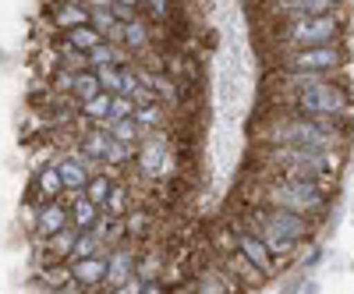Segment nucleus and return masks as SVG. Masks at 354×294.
Segmentation results:
<instances>
[{
	"mask_svg": "<svg viewBox=\"0 0 354 294\" xmlns=\"http://www.w3.org/2000/svg\"><path fill=\"white\" fill-rule=\"evenodd\" d=\"M351 121H319V117L280 113L262 125L259 138L266 145H290V149H333L347 138Z\"/></svg>",
	"mask_w": 354,
	"mask_h": 294,
	"instance_id": "nucleus-1",
	"label": "nucleus"
},
{
	"mask_svg": "<svg viewBox=\"0 0 354 294\" xmlns=\"http://www.w3.org/2000/svg\"><path fill=\"white\" fill-rule=\"evenodd\" d=\"M259 205H270V210H290V213H301V217H315L326 210V185H315L305 178H266L259 185Z\"/></svg>",
	"mask_w": 354,
	"mask_h": 294,
	"instance_id": "nucleus-2",
	"label": "nucleus"
},
{
	"mask_svg": "<svg viewBox=\"0 0 354 294\" xmlns=\"http://www.w3.org/2000/svg\"><path fill=\"white\" fill-rule=\"evenodd\" d=\"M283 103H287V113L319 117V121H351V110H354L351 89L344 82H330V78L308 85L301 93H290Z\"/></svg>",
	"mask_w": 354,
	"mask_h": 294,
	"instance_id": "nucleus-3",
	"label": "nucleus"
},
{
	"mask_svg": "<svg viewBox=\"0 0 354 294\" xmlns=\"http://www.w3.org/2000/svg\"><path fill=\"white\" fill-rule=\"evenodd\" d=\"M340 36H344V18L340 15H319V18L287 21L277 39L287 50H308V46H337Z\"/></svg>",
	"mask_w": 354,
	"mask_h": 294,
	"instance_id": "nucleus-4",
	"label": "nucleus"
},
{
	"mask_svg": "<svg viewBox=\"0 0 354 294\" xmlns=\"http://www.w3.org/2000/svg\"><path fill=\"white\" fill-rule=\"evenodd\" d=\"M347 61L344 46H308V50H287L280 57V71H301V75H322L330 78L333 71H340Z\"/></svg>",
	"mask_w": 354,
	"mask_h": 294,
	"instance_id": "nucleus-5",
	"label": "nucleus"
},
{
	"mask_svg": "<svg viewBox=\"0 0 354 294\" xmlns=\"http://www.w3.org/2000/svg\"><path fill=\"white\" fill-rule=\"evenodd\" d=\"M252 227H262L277 234V238H287V241H305L312 234V217H301V213H290V210H270V205H255L248 213Z\"/></svg>",
	"mask_w": 354,
	"mask_h": 294,
	"instance_id": "nucleus-6",
	"label": "nucleus"
},
{
	"mask_svg": "<svg viewBox=\"0 0 354 294\" xmlns=\"http://www.w3.org/2000/svg\"><path fill=\"white\" fill-rule=\"evenodd\" d=\"M138 170L145 174V178H170V170H174V153H170V138L153 131V135H145L142 145H138Z\"/></svg>",
	"mask_w": 354,
	"mask_h": 294,
	"instance_id": "nucleus-7",
	"label": "nucleus"
},
{
	"mask_svg": "<svg viewBox=\"0 0 354 294\" xmlns=\"http://www.w3.org/2000/svg\"><path fill=\"white\" fill-rule=\"evenodd\" d=\"M245 223H248V220H238V223H234V227H238V252L252 262L255 270H262L266 277H277L283 266L273 259V252L266 248V241L259 238V234H255L252 227H245Z\"/></svg>",
	"mask_w": 354,
	"mask_h": 294,
	"instance_id": "nucleus-8",
	"label": "nucleus"
},
{
	"mask_svg": "<svg viewBox=\"0 0 354 294\" xmlns=\"http://www.w3.org/2000/svg\"><path fill=\"white\" fill-rule=\"evenodd\" d=\"M340 0H270V11L280 15L283 21H301V18H319V15H337Z\"/></svg>",
	"mask_w": 354,
	"mask_h": 294,
	"instance_id": "nucleus-9",
	"label": "nucleus"
},
{
	"mask_svg": "<svg viewBox=\"0 0 354 294\" xmlns=\"http://www.w3.org/2000/svg\"><path fill=\"white\" fill-rule=\"evenodd\" d=\"M138 277V252H131L128 245H117L113 252H106V287L117 291Z\"/></svg>",
	"mask_w": 354,
	"mask_h": 294,
	"instance_id": "nucleus-10",
	"label": "nucleus"
},
{
	"mask_svg": "<svg viewBox=\"0 0 354 294\" xmlns=\"http://www.w3.org/2000/svg\"><path fill=\"white\" fill-rule=\"evenodd\" d=\"M32 227H36V234L39 238H53V234H61V230H68L71 227V210L57 199V202H43V210L36 213V220H32Z\"/></svg>",
	"mask_w": 354,
	"mask_h": 294,
	"instance_id": "nucleus-11",
	"label": "nucleus"
},
{
	"mask_svg": "<svg viewBox=\"0 0 354 294\" xmlns=\"http://www.w3.org/2000/svg\"><path fill=\"white\" fill-rule=\"evenodd\" d=\"M220 270H227V273H230L234 280H238L245 291H255V287H262L266 280H270L262 270H255V266H252V262H248L241 252H230V255H223V259H220Z\"/></svg>",
	"mask_w": 354,
	"mask_h": 294,
	"instance_id": "nucleus-12",
	"label": "nucleus"
},
{
	"mask_svg": "<svg viewBox=\"0 0 354 294\" xmlns=\"http://www.w3.org/2000/svg\"><path fill=\"white\" fill-rule=\"evenodd\" d=\"M50 18L57 28H64V33H75V28L88 25V4L85 0H57L50 8Z\"/></svg>",
	"mask_w": 354,
	"mask_h": 294,
	"instance_id": "nucleus-13",
	"label": "nucleus"
},
{
	"mask_svg": "<svg viewBox=\"0 0 354 294\" xmlns=\"http://www.w3.org/2000/svg\"><path fill=\"white\" fill-rule=\"evenodd\" d=\"M71 277H75L78 287H100V284H106V255L75 259L71 262Z\"/></svg>",
	"mask_w": 354,
	"mask_h": 294,
	"instance_id": "nucleus-14",
	"label": "nucleus"
},
{
	"mask_svg": "<svg viewBox=\"0 0 354 294\" xmlns=\"http://www.w3.org/2000/svg\"><path fill=\"white\" fill-rule=\"evenodd\" d=\"M57 170H61L64 188H71V192H85L88 181H93V174L85 170V156H68V160H61Z\"/></svg>",
	"mask_w": 354,
	"mask_h": 294,
	"instance_id": "nucleus-15",
	"label": "nucleus"
},
{
	"mask_svg": "<svg viewBox=\"0 0 354 294\" xmlns=\"http://www.w3.org/2000/svg\"><path fill=\"white\" fill-rule=\"evenodd\" d=\"M71 227H75L78 234L96 230V227H100V205L88 202L85 195H75V202H71Z\"/></svg>",
	"mask_w": 354,
	"mask_h": 294,
	"instance_id": "nucleus-16",
	"label": "nucleus"
},
{
	"mask_svg": "<svg viewBox=\"0 0 354 294\" xmlns=\"http://www.w3.org/2000/svg\"><path fill=\"white\" fill-rule=\"evenodd\" d=\"M64 192V181H61V170L57 167H43L36 174V185H32V195H39L43 202H57Z\"/></svg>",
	"mask_w": 354,
	"mask_h": 294,
	"instance_id": "nucleus-17",
	"label": "nucleus"
},
{
	"mask_svg": "<svg viewBox=\"0 0 354 294\" xmlns=\"http://www.w3.org/2000/svg\"><path fill=\"white\" fill-rule=\"evenodd\" d=\"M110 149H113L110 131H88V135H82V156H85V160L106 163V160H110Z\"/></svg>",
	"mask_w": 354,
	"mask_h": 294,
	"instance_id": "nucleus-18",
	"label": "nucleus"
},
{
	"mask_svg": "<svg viewBox=\"0 0 354 294\" xmlns=\"http://www.w3.org/2000/svg\"><path fill=\"white\" fill-rule=\"evenodd\" d=\"M100 93H103V85H100V75H96V71H75L71 96H75L82 107H85V103H93Z\"/></svg>",
	"mask_w": 354,
	"mask_h": 294,
	"instance_id": "nucleus-19",
	"label": "nucleus"
},
{
	"mask_svg": "<svg viewBox=\"0 0 354 294\" xmlns=\"http://www.w3.org/2000/svg\"><path fill=\"white\" fill-rule=\"evenodd\" d=\"M68 46L88 57L96 46H103V33H100V28H93V25H82V28H75V33H68Z\"/></svg>",
	"mask_w": 354,
	"mask_h": 294,
	"instance_id": "nucleus-20",
	"label": "nucleus"
},
{
	"mask_svg": "<svg viewBox=\"0 0 354 294\" xmlns=\"http://www.w3.org/2000/svg\"><path fill=\"white\" fill-rule=\"evenodd\" d=\"M75 245H78V230H75V227H68V230H61V234H53V238L46 241V248H50V252H46L50 262L75 255Z\"/></svg>",
	"mask_w": 354,
	"mask_h": 294,
	"instance_id": "nucleus-21",
	"label": "nucleus"
},
{
	"mask_svg": "<svg viewBox=\"0 0 354 294\" xmlns=\"http://www.w3.org/2000/svg\"><path fill=\"white\" fill-rule=\"evenodd\" d=\"M209 241H213V248H220V255L238 252V227L234 223H213L209 227Z\"/></svg>",
	"mask_w": 354,
	"mask_h": 294,
	"instance_id": "nucleus-22",
	"label": "nucleus"
},
{
	"mask_svg": "<svg viewBox=\"0 0 354 294\" xmlns=\"http://www.w3.org/2000/svg\"><path fill=\"white\" fill-rule=\"evenodd\" d=\"M113 188H117V185L106 178V174H93V181H88V188H85L82 195H85L88 202H96L100 210H103V205L110 202V195H113Z\"/></svg>",
	"mask_w": 354,
	"mask_h": 294,
	"instance_id": "nucleus-23",
	"label": "nucleus"
},
{
	"mask_svg": "<svg viewBox=\"0 0 354 294\" xmlns=\"http://www.w3.org/2000/svg\"><path fill=\"white\" fill-rule=\"evenodd\" d=\"M124 223H128V238H135V241H142V238L153 234V213L149 210H131Z\"/></svg>",
	"mask_w": 354,
	"mask_h": 294,
	"instance_id": "nucleus-24",
	"label": "nucleus"
},
{
	"mask_svg": "<svg viewBox=\"0 0 354 294\" xmlns=\"http://www.w3.org/2000/svg\"><path fill=\"white\" fill-rule=\"evenodd\" d=\"M121 36L131 50H145V43H149V25H145L142 18H135V21L121 25Z\"/></svg>",
	"mask_w": 354,
	"mask_h": 294,
	"instance_id": "nucleus-25",
	"label": "nucleus"
},
{
	"mask_svg": "<svg viewBox=\"0 0 354 294\" xmlns=\"http://www.w3.org/2000/svg\"><path fill=\"white\" fill-rule=\"evenodd\" d=\"M195 294H230L223 284V270H205L195 280Z\"/></svg>",
	"mask_w": 354,
	"mask_h": 294,
	"instance_id": "nucleus-26",
	"label": "nucleus"
},
{
	"mask_svg": "<svg viewBox=\"0 0 354 294\" xmlns=\"http://www.w3.org/2000/svg\"><path fill=\"white\" fill-rule=\"evenodd\" d=\"M110 110H113V96L110 93H100L93 103L82 107V113L88 117V121H110Z\"/></svg>",
	"mask_w": 354,
	"mask_h": 294,
	"instance_id": "nucleus-27",
	"label": "nucleus"
},
{
	"mask_svg": "<svg viewBox=\"0 0 354 294\" xmlns=\"http://www.w3.org/2000/svg\"><path fill=\"white\" fill-rule=\"evenodd\" d=\"M138 121H135V117H128V121H113L110 125V138L113 142H121V145H135V138H138Z\"/></svg>",
	"mask_w": 354,
	"mask_h": 294,
	"instance_id": "nucleus-28",
	"label": "nucleus"
},
{
	"mask_svg": "<svg viewBox=\"0 0 354 294\" xmlns=\"http://www.w3.org/2000/svg\"><path fill=\"white\" fill-rule=\"evenodd\" d=\"M39 280L46 284V287H64V284H71L75 277H71V266H61V262H53V266H46L43 273H39Z\"/></svg>",
	"mask_w": 354,
	"mask_h": 294,
	"instance_id": "nucleus-29",
	"label": "nucleus"
},
{
	"mask_svg": "<svg viewBox=\"0 0 354 294\" xmlns=\"http://www.w3.org/2000/svg\"><path fill=\"white\" fill-rule=\"evenodd\" d=\"M128 205H131L128 192H124V188H113V195H110V202L103 205V210H106V217H113V220H121V213H128Z\"/></svg>",
	"mask_w": 354,
	"mask_h": 294,
	"instance_id": "nucleus-30",
	"label": "nucleus"
},
{
	"mask_svg": "<svg viewBox=\"0 0 354 294\" xmlns=\"http://www.w3.org/2000/svg\"><path fill=\"white\" fill-rule=\"evenodd\" d=\"M145 11L153 21H167L170 18V0H145Z\"/></svg>",
	"mask_w": 354,
	"mask_h": 294,
	"instance_id": "nucleus-31",
	"label": "nucleus"
},
{
	"mask_svg": "<svg viewBox=\"0 0 354 294\" xmlns=\"http://www.w3.org/2000/svg\"><path fill=\"white\" fill-rule=\"evenodd\" d=\"M142 287H145V280H142V277H135L131 284H124V287H117V291H110V294H142Z\"/></svg>",
	"mask_w": 354,
	"mask_h": 294,
	"instance_id": "nucleus-32",
	"label": "nucleus"
},
{
	"mask_svg": "<svg viewBox=\"0 0 354 294\" xmlns=\"http://www.w3.org/2000/svg\"><path fill=\"white\" fill-rule=\"evenodd\" d=\"M167 294H195V284H185V280H177L174 287H167Z\"/></svg>",
	"mask_w": 354,
	"mask_h": 294,
	"instance_id": "nucleus-33",
	"label": "nucleus"
},
{
	"mask_svg": "<svg viewBox=\"0 0 354 294\" xmlns=\"http://www.w3.org/2000/svg\"><path fill=\"white\" fill-rule=\"evenodd\" d=\"M142 294H167V287H163L160 280H145V287H142Z\"/></svg>",
	"mask_w": 354,
	"mask_h": 294,
	"instance_id": "nucleus-34",
	"label": "nucleus"
},
{
	"mask_svg": "<svg viewBox=\"0 0 354 294\" xmlns=\"http://www.w3.org/2000/svg\"><path fill=\"white\" fill-rule=\"evenodd\" d=\"M113 4H121V8H131V11H135L138 4H145V0H113Z\"/></svg>",
	"mask_w": 354,
	"mask_h": 294,
	"instance_id": "nucleus-35",
	"label": "nucleus"
}]
</instances>
